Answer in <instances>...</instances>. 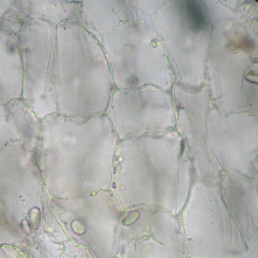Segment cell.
I'll return each mask as SVG.
<instances>
[{
    "instance_id": "1",
    "label": "cell",
    "mask_w": 258,
    "mask_h": 258,
    "mask_svg": "<svg viewBox=\"0 0 258 258\" xmlns=\"http://www.w3.org/2000/svg\"><path fill=\"white\" fill-rule=\"evenodd\" d=\"M56 26L30 20L18 34L24 62L25 98L39 114L50 112L48 77L52 68Z\"/></svg>"
},
{
    "instance_id": "2",
    "label": "cell",
    "mask_w": 258,
    "mask_h": 258,
    "mask_svg": "<svg viewBox=\"0 0 258 258\" xmlns=\"http://www.w3.org/2000/svg\"><path fill=\"white\" fill-rule=\"evenodd\" d=\"M0 57L4 103L20 93L24 62L18 35L0 30Z\"/></svg>"
},
{
    "instance_id": "3",
    "label": "cell",
    "mask_w": 258,
    "mask_h": 258,
    "mask_svg": "<svg viewBox=\"0 0 258 258\" xmlns=\"http://www.w3.org/2000/svg\"><path fill=\"white\" fill-rule=\"evenodd\" d=\"M27 17L30 20H39L58 26L69 18L76 11V3L68 1L24 0L20 1Z\"/></svg>"
},
{
    "instance_id": "4",
    "label": "cell",
    "mask_w": 258,
    "mask_h": 258,
    "mask_svg": "<svg viewBox=\"0 0 258 258\" xmlns=\"http://www.w3.org/2000/svg\"><path fill=\"white\" fill-rule=\"evenodd\" d=\"M29 21L30 19L25 14L20 1H0V30L18 35Z\"/></svg>"
}]
</instances>
